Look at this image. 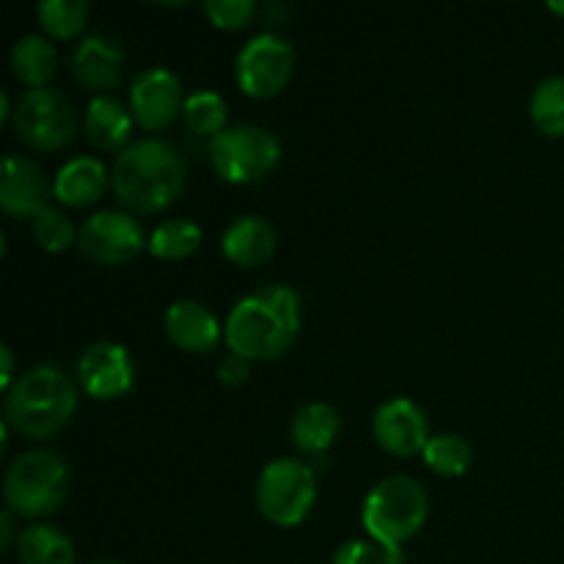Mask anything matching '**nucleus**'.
<instances>
[{"instance_id": "obj_3", "label": "nucleus", "mask_w": 564, "mask_h": 564, "mask_svg": "<svg viewBox=\"0 0 564 564\" xmlns=\"http://www.w3.org/2000/svg\"><path fill=\"white\" fill-rule=\"evenodd\" d=\"M77 411V389L64 369L53 364L28 369L6 391V416L14 433L31 441L53 438Z\"/></svg>"}, {"instance_id": "obj_14", "label": "nucleus", "mask_w": 564, "mask_h": 564, "mask_svg": "<svg viewBox=\"0 0 564 564\" xmlns=\"http://www.w3.org/2000/svg\"><path fill=\"white\" fill-rule=\"evenodd\" d=\"M53 187L44 182L39 165L20 154H6L3 176H0V207L9 218L33 220L50 209Z\"/></svg>"}, {"instance_id": "obj_29", "label": "nucleus", "mask_w": 564, "mask_h": 564, "mask_svg": "<svg viewBox=\"0 0 564 564\" xmlns=\"http://www.w3.org/2000/svg\"><path fill=\"white\" fill-rule=\"evenodd\" d=\"M334 564H405V551H389L375 540H347L336 549Z\"/></svg>"}, {"instance_id": "obj_12", "label": "nucleus", "mask_w": 564, "mask_h": 564, "mask_svg": "<svg viewBox=\"0 0 564 564\" xmlns=\"http://www.w3.org/2000/svg\"><path fill=\"white\" fill-rule=\"evenodd\" d=\"M77 380L91 400H119L135 383V364L127 347L116 341H97L86 347L77 361Z\"/></svg>"}, {"instance_id": "obj_19", "label": "nucleus", "mask_w": 564, "mask_h": 564, "mask_svg": "<svg viewBox=\"0 0 564 564\" xmlns=\"http://www.w3.org/2000/svg\"><path fill=\"white\" fill-rule=\"evenodd\" d=\"M132 113L108 94L94 97L86 108V138L99 152H124L132 135Z\"/></svg>"}, {"instance_id": "obj_7", "label": "nucleus", "mask_w": 564, "mask_h": 564, "mask_svg": "<svg viewBox=\"0 0 564 564\" xmlns=\"http://www.w3.org/2000/svg\"><path fill=\"white\" fill-rule=\"evenodd\" d=\"M281 143L270 130L257 124L226 127L209 141V163L229 185L262 182L279 165Z\"/></svg>"}, {"instance_id": "obj_4", "label": "nucleus", "mask_w": 564, "mask_h": 564, "mask_svg": "<svg viewBox=\"0 0 564 564\" xmlns=\"http://www.w3.org/2000/svg\"><path fill=\"white\" fill-rule=\"evenodd\" d=\"M427 494L411 477H386L369 490L364 501L361 521L369 540L389 551H402L408 540L416 538L427 523Z\"/></svg>"}, {"instance_id": "obj_31", "label": "nucleus", "mask_w": 564, "mask_h": 564, "mask_svg": "<svg viewBox=\"0 0 564 564\" xmlns=\"http://www.w3.org/2000/svg\"><path fill=\"white\" fill-rule=\"evenodd\" d=\"M248 375H251V361H248V358L235 356V352H226V356L220 358L218 380L224 386H229V389H237V386L246 383Z\"/></svg>"}, {"instance_id": "obj_33", "label": "nucleus", "mask_w": 564, "mask_h": 564, "mask_svg": "<svg viewBox=\"0 0 564 564\" xmlns=\"http://www.w3.org/2000/svg\"><path fill=\"white\" fill-rule=\"evenodd\" d=\"M0 358H3V372H0V386H3V391H9L11 386H14V352H11V347H0Z\"/></svg>"}, {"instance_id": "obj_10", "label": "nucleus", "mask_w": 564, "mask_h": 564, "mask_svg": "<svg viewBox=\"0 0 564 564\" xmlns=\"http://www.w3.org/2000/svg\"><path fill=\"white\" fill-rule=\"evenodd\" d=\"M77 248L91 262L119 268V264L132 262L143 248H149V237L143 235L141 224L130 213L102 209V213H94L91 218L80 224Z\"/></svg>"}, {"instance_id": "obj_15", "label": "nucleus", "mask_w": 564, "mask_h": 564, "mask_svg": "<svg viewBox=\"0 0 564 564\" xmlns=\"http://www.w3.org/2000/svg\"><path fill=\"white\" fill-rule=\"evenodd\" d=\"M72 75L86 91L108 97V91L119 88L124 80V53L105 36L91 33L80 39L72 55Z\"/></svg>"}, {"instance_id": "obj_25", "label": "nucleus", "mask_w": 564, "mask_h": 564, "mask_svg": "<svg viewBox=\"0 0 564 564\" xmlns=\"http://www.w3.org/2000/svg\"><path fill=\"white\" fill-rule=\"evenodd\" d=\"M529 116L545 138H564V77L551 75L534 88Z\"/></svg>"}, {"instance_id": "obj_24", "label": "nucleus", "mask_w": 564, "mask_h": 564, "mask_svg": "<svg viewBox=\"0 0 564 564\" xmlns=\"http://www.w3.org/2000/svg\"><path fill=\"white\" fill-rule=\"evenodd\" d=\"M36 20L50 39L69 42L86 31L88 3L86 0H42L36 6Z\"/></svg>"}, {"instance_id": "obj_16", "label": "nucleus", "mask_w": 564, "mask_h": 564, "mask_svg": "<svg viewBox=\"0 0 564 564\" xmlns=\"http://www.w3.org/2000/svg\"><path fill=\"white\" fill-rule=\"evenodd\" d=\"M163 328L171 345L180 347L182 352H193V356L215 352V347L220 345V336H224L218 317L198 301L171 303L165 308Z\"/></svg>"}, {"instance_id": "obj_6", "label": "nucleus", "mask_w": 564, "mask_h": 564, "mask_svg": "<svg viewBox=\"0 0 564 564\" xmlns=\"http://www.w3.org/2000/svg\"><path fill=\"white\" fill-rule=\"evenodd\" d=\"M317 501V471L308 460L275 457L257 479V507L264 521L279 529H295Z\"/></svg>"}, {"instance_id": "obj_20", "label": "nucleus", "mask_w": 564, "mask_h": 564, "mask_svg": "<svg viewBox=\"0 0 564 564\" xmlns=\"http://www.w3.org/2000/svg\"><path fill=\"white\" fill-rule=\"evenodd\" d=\"M339 427L341 419L336 408H330L328 402H306L292 416L290 438L297 452H303L306 457H319L334 446Z\"/></svg>"}, {"instance_id": "obj_27", "label": "nucleus", "mask_w": 564, "mask_h": 564, "mask_svg": "<svg viewBox=\"0 0 564 564\" xmlns=\"http://www.w3.org/2000/svg\"><path fill=\"white\" fill-rule=\"evenodd\" d=\"M182 119H185V124L191 127V132L213 141L215 135H220V132L226 130L224 97L215 91H193L191 97L185 99Z\"/></svg>"}, {"instance_id": "obj_1", "label": "nucleus", "mask_w": 564, "mask_h": 564, "mask_svg": "<svg viewBox=\"0 0 564 564\" xmlns=\"http://www.w3.org/2000/svg\"><path fill=\"white\" fill-rule=\"evenodd\" d=\"M301 330V297L286 284H268L235 303L224 325L229 352L248 361H273Z\"/></svg>"}, {"instance_id": "obj_17", "label": "nucleus", "mask_w": 564, "mask_h": 564, "mask_svg": "<svg viewBox=\"0 0 564 564\" xmlns=\"http://www.w3.org/2000/svg\"><path fill=\"white\" fill-rule=\"evenodd\" d=\"M108 169L97 158H75L61 165L53 180V196L64 207L83 209L97 204L108 191Z\"/></svg>"}, {"instance_id": "obj_11", "label": "nucleus", "mask_w": 564, "mask_h": 564, "mask_svg": "<svg viewBox=\"0 0 564 564\" xmlns=\"http://www.w3.org/2000/svg\"><path fill=\"white\" fill-rule=\"evenodd\" d=\"M185 99L182 80L163 66H149V69L138 72L130 86L132 119L149 132L174 124L176 116H182L185 110Z\"/></svg>"}, {"instance_id": "obj_30", "label": "nucleus", "mask_w": 564, "mask_h": 564, "mask_svg": "<svg viewBox=\"0 0 564 564\" xmlns=\"http://www.w3.org/2000/svg\"><path fill=\"white\" fill-rule=\"evenodd\" d=\"M204 14L220 31H242L257 17V3L253 0H207Z\"/></svg>"}, {"instance_id": "obj_35", "label": "nucleus", "mask_w": 564, "mask_h": 564, "mask_svg": "<svg viewBox=\"0 0 564 564\" xmlns=\"http://www.w3.org/2000/svg\"><path fill=\"white\" fill-rule=\"evenodd\" d=\"M91 564H119V562H110V560H97V562H91Z\"/></svg>"}, {"instance_id": "obj_2", "label": "nucleus", "mask_w": 564, "mask_h": 564, "mask_svg": "<svg viewBox=\"0 0 564 564\" xmlns=\"http://www.w3.org/2000/svg\"><path fill=\"white\" fill-rule=\"evenodd\" d=\"M187 171L174 147L158 138L132 141L116 154L110 185L116 198L130 213H160L185 191Z\"/></svg>"}, {"instance_id": "obj_34", "label": "nucleus", "mask_w": 564, "mask_h": 564, "mask_svg": "<svg viewBox=\"0 0 564 564\" xmlns=\"http://www.w3.org/2000/svg\"><path fill=\"white\" fill-rule=\"evenodd\" d=\"M545 9H549L551 14L564 17V0H549V6H545Z\"/></svg>"}, {"instance_id": "obj_26", "label": "nucleus", "mask_w": 564, "mask_h": 564, "mask_svg": "<svg viewBox=\"0 0 564 564\" xmlns=\"http://www.w3.org/2000/svg\"><path fill=\"white\" fill-rule=\"evenodd\" d=\"M422 460L430 471L441 474V477H463L471 468L474 452L466 438L455 433H441L427 441L422 452Z\"/></svg>"}, {"instance_id": "obj_21", "label": "nucleus", "mask_w": 564, "mask_h": 564, "mask_svg": "<svg viewBox=\"0 0 564 564\" xmlns=\"http://www.w3.org/2000/svg\"><path fill=\"white\" fill-rule=\"evenodd\" d=\"M11 72L20 83H25L28 91L31 88H47L50 77L58 72V50L50 39L28 33V36L17 39L11 47Z\"/></svg>"}, {"instance_id": "obj_9", "label": "nucleus", "mask_w": 564, "mask_h": 564, "mask_svg": "<svg viewBox=\"0 0 564 564\" xmlns=\"http://www.w3.org/2000/svg\"><path fill=\"white\" fill-rule=\"evenodd\" d=\"M295 72V50L275 33H259L237 53V86L251 99H270L286 88Z\"/></svg>"}, {"instance_id": "obj_28", "label": "nucleus", "mask_w": 564, "mask_h": 564, "mask_svg": "<svg viewBox=\"0 0 564 564\" xmlns=\"http://www.w3.org/2000/svg\"><path fill=\"white\" fill-rule=\"evenodd\" d=\"M31 231H33V240H36V246L44 248V251H50V253H61L77 242V229H75V224H72V218L55 207L44 209L39 218H33Z\"/></svg>"}, {"instance_id": "obj_5", "label": "nucleus", "mask_w": 564, "mask_h": 564, "mask_svg": "<svg viewBox=\"0 0 564 564\" xmlns=\"http://www.w3.org/2000/svg\"><path fill=\"white\" fill-rule=\"evenodd\" d=\"M69 494V468L55 452L31 449L6 468L3 499L14 516H53Z\"/></svg>"}, {"instance_id": "obj_13", "label": "nucleus", "mask_w": 564, "mask_h": 564, "mask_svg": "<svg viewBox=\"0 0 564 564\" xmlns=\"http://www.w3.org/2000/svg\"><path fill=\"white\" fill-rule=\"evenodd\" d=\"M372 435L380 449L394 457L422 455L427 441L433 438L424 411L405 397H394L375 411Z\"/></svg>"}, {"instance_id": "obj_23", "label": "nucleus", "mask_w": 564, "mask_h": 564, "mask_svg": "<svg viewBox=\"0 0 564 564\" xmlns=\"http://www.w3.org/2000/svg\"><path fill=\"white\" fill-rule=\"evenodd\" d=\"M204 235L198 224L187 218H169L149 235V248L154 259H165V262H176V259H187L198 251Z\"/></svg>"}, {"instance_id": "obj_8", "label": "nucleus", "mask_w": 564, "mask_h": 564, "mask_svg": "<svg viewBox=\"0 0 564 564\" xmlns=\"http://www.w3.org/2000/svg\"><path fill=\"white\" fill-rule=\"evenodd\" d=\"M17 138L39 152H55L75 138L77 116L69 99L53 88H31L20 97L11 113Z\"/></svg>"}, {"instance_id": "obj_32", "label": "nucleus", "mask_w": 564, "mask_h": 564, "mask_svg": "<svg viewBox=\"0 0 564 564\" xmlns=\"http://www.w3.org/2000/svg\"><path fill=\"white\" fill-rule=\"evenodd\" d=\"M17 516L9 510V507H3V512H0V549L9 551L11 545H17V540H20V534H17Z\"/></svg>"}, {"instance_id": "obj_18", "label": "nucleus", "mask_w": 564, "mask_h": 564, "mask_svg": "<svg viewBox=\"0 0 564 564\" xmlns=\"http://www.w3.org/2000/svg\"><path fill=\"white\" fill-rule=\"evenodd\" d=\"M220 248L229 262L240 264V268H257L273 257L275 229L270 226V220L259 218V215H242V218L231 220L229 229L224 231Z\"/></svg>"}, {"instance_id": "obj_22", "label": "nucleus", "mask_w": 564, "mask_h": 564, "mask_svg": "<svg viewBox=\"0 0 564 564\" xmlns=\"http://www.w3.org/2000/svg\"><path fill=\"white\" fill-rule=\"evenodd\" d=\"M17 562L20 564H75V543L50 523H33L22 529L17 540Z\"/></svg>"}]
</instances>
